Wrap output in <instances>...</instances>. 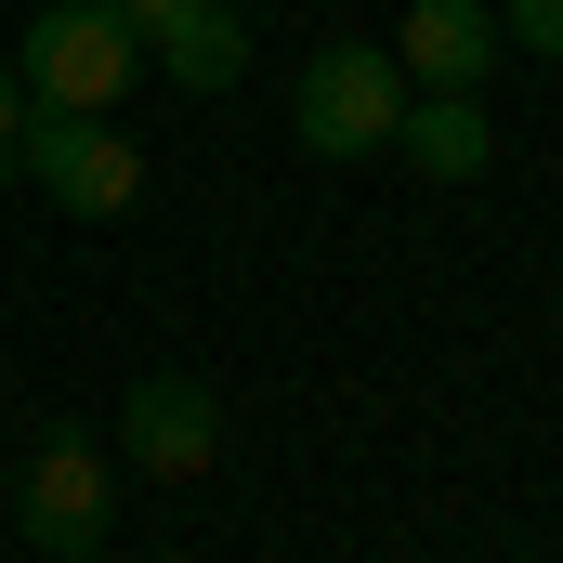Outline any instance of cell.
<instances>
[{"label":"cell","instance_id":"cell-12","mask_svg":"<svg viewBox=\"0 0 563 563\" xmlns=\"http://www.w3.org/2000/svg\"><path fill=\"white\" fill-rule=\"evenodd\" d=\"M236 13H263V0H236Z\"/></svg>","mask_w":563,"mask_h":563},{"label":"cell","instance_id":"cell-1","mask_svg":"<svg viewBox=\"0 0 563 563\" xmlns=\"http://www.w3.org/2000/svg\"><path fill=\"white\" fill-rule=\"evenodd\" d=\"M13 79H26V106L119 119V92L144 79V40L106 13V0H53V13H26V40H13Z\"/></svg>","mask_w":563,"mask_h":563},{"label":"cell","instance_id":"cell-11","mask_svg":"<svg viewBox=\"0 0 563 563\" xmlns=\"http://www.w3.org/2000/svg\"><path fill=\"white\" fill-rule=\"evenodd\" d=\"M13 132H26V79H13V53H0V157H13Z\"/></svg>","mask_w":563,"mask_h":563},{"label":"cell","instance_id":"cell-8","mask_svg":"<svg viewBox=\"0 0 563 563\" xmlns=\"http://www.w3.org/2000/svg\"><path fill=\"white\" fill-rule=\"evenodd\" d=\"M157 66H170L184 92H236V79H250V26H236V0L170 13V26H157Z\"/></svg>","mask_w":563,"mask_h":563},{"label":"cell","instance_id":"cell-5","mask_svg":"<svg viewBox=\"0 0 563 563\" xmlns=\"http://www.w3.org/2000/svg\"><path fill=\"white\" fill-rule=\"evenodd\" d=\"M119 459L157 472V485H197V472L223 459V394H210V380H184V367L132 380V407H119Z\"/></svg>","mask_w":563,"mask_h":563},{"label":"cell","instance_id":"cell-7","mask_svg":"<svg viewBox=\"0 0 563 563\" xmlns=\"http://www.w3.org/2000/svg\"><path fill=\"white\" fill-rule=\"evenodd\" d=\"M394 157H407L420 184H485V157H498V119H485V92H407V119H394Z\"/></svg>","mask_w":563,"mask_h":563},{"label":"cell","instance_id":"cell-9","mask_svg":"<svg viewBox=\"0 0 563 563\" xmlns=\"http://www.w3.org/2000/svg\"><path fill=\"white\" fill-rule=\"evenodd\" d=\"M498 40H511V53H551V66H563V0H498Z\"/></svg>","mask_w":563,"mask_h":563},{"label":"cell","instance_id":"cell-4","mask_svg":"<svg viewBox=\"0 0 563 563\" xmlns=\"http://www.w3.org/2000/svg\"><path fill=\"white\" fill-rule=\"evenodd\" d=\"M13 525H26V551L40 563H92L106 551V525H119V472H106V445L79 420H53L26 445V498H13Z\"/></svg>","mask_w":563,"mask_h":563},{"label":"cell","instance_id":"cell-10","mask_svg":"<svg viewBox=\"0 0 563 563\" xmlns=\"http://www.w3.org/2000/svg\"><path fill=\"white\" fill-rule=\"evenodd\" d=\"M106 13H119L132 40H157V26H170V13H197V0H106Z\"/></svg>","mask_w":563,"mask_h":563},{"label":"cell","instance_id":"cell-6","mask_svg":"<svg viewBox=\"0 0 563 563\" xmlns=\"http://www.w3.org/2000/svg\"><path fill=\"white\" fill-rule=\"evenodd\" d=\"M498 53H511V40H498V0H407V26H394L407 92H485Z\"/></svg>","mask_w":563,"mask_h":563},{"label":"cell","instance_id":"cell-2","mask_svg":"<svg viewBox=\"0 0 563 563\" xmlns=\"http://www.w3.org/2000/svg\"><path fill=\"white\" fill-rule=\"evenodd\" d=\"M394 119H407V66H394V40H328V53L301 66V92H288L301 157H380Z\"/></svg>","mask_w":563,"mask_h":563},{"label":"cell","instance_id":"cell-3","mask_svg":"<svg viewBox=\"0 0 563 563\" xmlns=\"http://www.w3.org/2000/svg\"><path fill=\"white\" fill-rule=\"evenodd\" d=\"M13 157H26V184H40L66 223H119V210L144 197V144L119 132V119H66V106H26Z\"/></svg>","mask_w":563,"mask_h":563}]
</instances>
